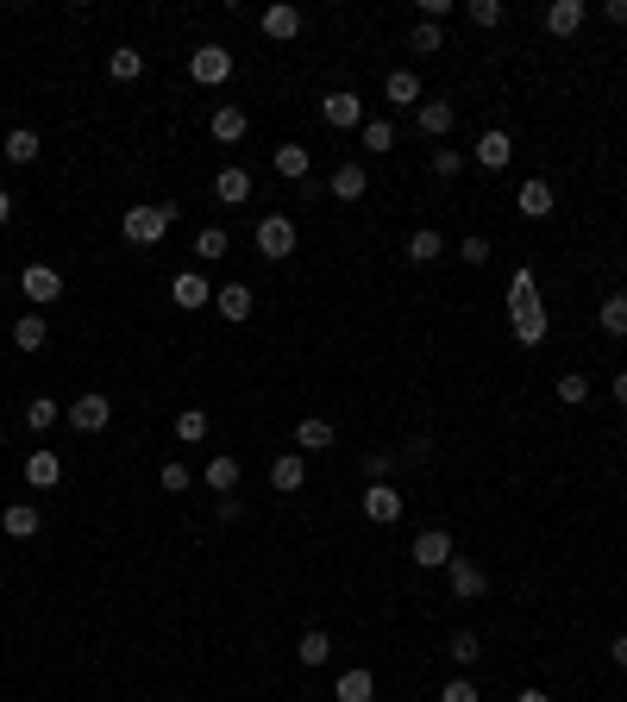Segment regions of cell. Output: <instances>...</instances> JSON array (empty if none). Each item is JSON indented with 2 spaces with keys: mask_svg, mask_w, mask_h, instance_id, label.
Here are the masks:
<instances>
[{
  "mask_svg": "<svg viewBox=\"0 0 627 702\" xmlns=\"http://www.w3.org/2000/svg\"><path fill=\"white\" fill-rule=\"evenodd\" d=\"M508 326H515V339H521V345H540V339H546L540 283H533V270H527V264L508 276Z\"/></svg>",
  "mask_w": 627,
  "mask_h": 702,
  "instance_id": "6da1fadb",
  "label": "cell"
},
{
  "mask_svg": "<svg viewBox=\"0 0 627 702\" xmlns=\"http://www.w3.org/2000/svg\"><path fill=\"white\" fill-rule=\"evenodd\" d=\"M170 226H176V201H138V207H126V220H120L126 245H164Z\"/></svg>",
  "mask_w": 627,
  "mask_h": 702,
  "instance_id": "7a4b0ae2",
  "label": "cell"
},
{
  "mask_svg": "<svg viewBox=\"0 0 627 702\" xmlns=\"http://www.w3.org/2000/svg\"><path fill=\"white\" fill-rule=\"evenodd\" d=\"M452 558H458V546H452V533H446V527L414 533V565H421V571H446Z\"/></svg>",
  "mask_w": 627,
  "mask_h": 702,
  "instance_id": "3957f363",
  "label": "cell"
},
{
  "mask_svg": "<svg viewBox=\"0 0 627 702\" xmlns=\"http://www.w3.org/2000/svg\"><path fill=\"white\" fill-rule=\"evenodd\" d=\"M258 251L270 257V264H283V257L295 251V220L289 214H264L258 220Z\"/></svg>",
  "mask_w": 627,
  "mask_h": 702,
  "instance_id": "277c9868",
  "label": "cell"
},
{
  "mask_svg": "<svg viewBox=\"0 0 627 702\" xmlns=\"http://www.w3.org/2000/svg\"><path fill=\"white\" fill-rule=\"evenodd\" d=\"M189 76H195L201 88H220V82L232 76V51H226V44H201V51L189 57Z\"/></svg>",
  "mask_w": 627,
  "mask_h": 702,
  "instance_id": "5b68a950",
  "label": "cell"
},
{
  "mask_svg": "<svg viewBox=\"0 0 627 702\" xmlns=\"http://www.w3.org/2000/svg\"><path fill=\"white\" fill-rule=\"evenodd\" d=\"M107 420H113V402H107L101 389H88V395H76V402H69V427H76V433H101Z\"/></svg>",
  "mask_w": 627,
  "mask_h": 702,
  "instance_id": "8992f818",
  "label": "cell"
},
{
  "mask_svg": "<svg viewBox=\"0 0 627 702\" xmlns=\"http://www.w3.org/2000/svg\"><path fill=\"white\" fill-rule=\"evenodd\" d=\"M320 120L339 126V132H352V126H364V101L352 95V88H333V95L320 101Z\"/></svg>",
  "mask_w": 627,
  "mask_h": 702,
  "instance_id": "52a82bcc",
  "label": "cell"
},
{
  "mask_svg": "<svg viewBox=\"0 0 627 702\" xmlns=\"http://www.w3.org/2000/svg\"><path fill=\"white\" fill-rule=\"evenodd\" d=\"M19 295H26V301H57V295H63V270L26 264V270H19Z\"/></svg>",
  "mask_w": 627,
  "mask_h": 702,
  "instance_id": "ba28073f",
  "label": "cell"
},
{
  "mask_svg": "<svg viewBox=\"0 0 627 702\" xmlns=\"http://www.w3.org/2000/svg\"><path fill=\"white\" fill-rule=\"evenodd\" d=\"M170 301H176L182 314H195V308H207V301H214V283H207L201 270H182L176 283H170Z\"/></svg>",
  "mask_w": 627,
  "mask_h": 702,
  "instance_id": "9c48e42d",
  "label": "cell"
},
{
  "mask_svg": "<svg viewBox=\"0 0 627 702\" xmlns=\"http://www.w3.org/2000/svg\"><path fill=\"white\" fill-rule=\"evenodd\" d=\"M364 521H377V527L402 521V496L389 483H364Z\"/></svg>",
  "mask_w": 627,
  "mask_h": 702,
  "instance_id": "30bf717a",
  "label": "cell"
},
{
  "mask_svg": "<svg viewBox=\"0 0 627 702\" xmlns=\"http://www.w3.org/2000/svg\"><path fill=\"white\" fill-rule=\"evenodd\" d=\"M383 101L414 113V107L427 101V95H421V76H414V69H389V76H383Z\"/></svg>",
  "mask_w": 627,
  "mask_h": 702,
  "instance_id": "8fae6325",
  "label": "cell"
},
{
  "mask_svg": "<svg viewBox=\"0 0 627 702\" xmlns=\"http://www.w3.org/2000/svg\"><path fill=\"white\" fill-rule=\"evenodd\" d=\"M38 527H44L38 502H7V508H0V533H7V540H32Z\"/></svg>",
  "mask_w": 627,
  "mask_h": 702,
  "instance_id": "7c38bea8",
  "label": "cell"
},
{
  "mask_svg": "<svg viewBox=\"0 0 627 702\" xmlns=\"http://www.w3.org/2000/svg\"><path fill=\"white\" fill-rule=\"evenodd\" d=\"M239 477H245V464L232 458V452H214V458H207V471H201V483L214 489V496H232V489H239Z\"/></svg>",
  "mask_w": 627,
  "mask_h": 702,
  "instance_id": "4fadbf2b",
  "label": "cell"
},
{
  "mask_svg": "<svg viewBox=\"0 0 627 702\" xmlns=\"http://www.w3.org/2000/svg\"><path fill=\"white\" fill-rule=\"evenodd\" d=\"M584 19H590L584 0H552V7H546V32H552V38H571Z\"/></svg>",
  "mask_w": 627,
  "mask_h": 702,
  "instance_id": "5bb4252c",
  "label": "cell"
},
{
  "mask_svg": "<svg viewBox=\"0 0 627 702\" xmlns=\"http://www.w3.org/2000/svg\"><path fill=\"white\" fill-rule=\"evenodd\" d=\"M508 157H515V138H508L502 126H490L477 138V163H483V170H508Z\"/></svg>",
  "mask_w": 627,
  "mask_h": 702,
  "instance_id": "9a60e30c",
  "label": "cell"
},
{
  "mask_svg": "<svg viewBox=\"0 0 627 702\" xmlns=\"http://www.w3.org/2000/svg\"><path fill=\"white\" fill-rule=\"evenodd\" d=\"M446 577H452V596H464V602H477L483 590H490V577H483V571L471 565V558H452V565H446Z\"/></svg>",
  "mask_w": 627,
  "mask_h": 702,
  "instance_id": "2e32d148",
  "label": "cell"
},
{
  "mask_svg": "<svg viewBox=\"0 0 627 702\" xmlns=\"http://www.w3.org/2000/svg\"><path fill=\"white\" fill-rule=\"evenodd\" d=\"M452 120H458V107H452V101H421V107H414V126H421L427 138H446V132H452Z\"/></svg>",
  "mask_w": 627,
  "mask_h": 702,
  "instance_id": "e0dca14e",
  "label": "cell"
},
{
  "mask_svg": "<svg viewBox=\"0 0 627 702\" xmlns=\"http://www.w3.org/2000/svg\"><path fill=\"white\" fill-rule=\"evenodd\" d=\"M295 32H301V7H289V0H276V7H264V38L289 44Z\"/></svg>",
  "mask_w": 627,
  "mask_h": 702,
  "instance_id": "ac0fdd59",
  "label": "cell"
},
{
  "mask_svg": "<svg viewBox=\"0 0 627 702\" xmlns=\"http://www.w3.org/2000/svg\"><path fill=\"white\" fill-rule=\"evenodd\" d=\"M214 201H226V207L251 201V170H239V163H226V170L214 176Z\"/></svg>",
  "mask_w": 627,
  "mask_h": 702,
  "instance_id": "d6986e66",
  "label": "cell"
},
{
  "mask_svg": "<svg viewBox=\"0 0 627 702\" xmlns=\"http://www.w3.org/2000/svg\"><path fill=\"white\" fill-rule=\"evenodd\" d=\"M214 308H220V320H251L258 295H251L245 283H226V289H214Z\"/></svg>",
  "mask_w": 627,
  "mask_h": 702,
  "instance_id": "ffe728a7",
  "label": "cell"
},
{
  "mask_svg": "<svg viewBox=\"0 0 627 702\" xmlns=\"http://www.w3.org/2000/svg\"><path fill=\"white\" fill-rule=\"evenodd\" d=\"M333 201H364V189H370V176H364V163H339L333 170Z\"/></svg>",
  "mask_w": 627,
  "mask_h": 702,
  "instance_id": "44dd1931",
  "label": "cell"
},
{
  "mask_svg": "<svg viewBox=\"0 0 627 702\" xmlns=\"http://www.w3.org/2000/svg\"><path fill=\"white\" fill-rule=\"evenodd\" d=\"M270 483L283 489V496H295V489L308 483V458H301V452H283V458L270 464Z\"/></svg>",
  "mask_w": 627,
  "mask_h": 702,
  "instance_id": "7402d4cb",
  "label": "cell"
},
{
  "mask_svg": "<svg viewBox=\"0 0 627 702\" xmlns=\"http://www.w3.org/2000/svg\"><path fill=\"white\" fill-rule=\"evenodd\" d=\"M26 483H32V489H57V483H63V458H57V452H32V458H26Z\"/></svg>",
  "mask_w": 627,
  "mask_h": 702,
  "instance_id": "603a6c76",
  "label": "cell"
},
{
  "mask_svg": "<svg viewBox=\"0 0 627 702\" xmlns=\"http://www.w3.org/2000/svg\"><path fill=\"white\" fill-rule=\"evenodd\" d=\"M308 170H314V151H308V145H276V176L308 182Z\"/></svg>",
  "mask_w": 627,
  "mask_h": 702,
  "instance_id": "cb8c5ba5",
  "label": "cell"
},
{
  "mask_svg": "<svg viewBox=\"0 0 627 702\" xmlns=\"http://www.w3.org/2000/svg\"><path fill=\"white\" fill-rule=\"evenodd\" d=\"M515 207H521L527 220H546V214H552V182H540V176H533V182H521Z\"/></svg>",
  "mask_w": 627,
  "mask_h": 702,
  "instance_id": "d4e9b609",
  "label": "cell"
},
{
  "mask_svg": "<svg viewBox=\"0 0 627 702\" xmlns=\"http://www.w3.org/2000/svg\"><path fill=\"white\" fill-rule=\"evenodd\" d=\"M333 439H339V433H333V420H320V414H308V420L295 427V446H301V452H327Z\"/></svg>",
  "mask_w": 627,
  "mask_h": 702,
  "instance_id": "484cf974",
  "label": "cell"
},
{
  "mask_svg": "<svg viewBox=\"0 0 627 702\" xmlns=\"http://www.w3.org/2000/svg\"><path fill=\"white\" fill-rule=\"evenodd\" d=\"M245 126H251V120H245V107H232V101H226V107H214V145H239Z\"/></svg>",
  "mask_w": 627,
  "mask_h": 702,
  "instance_id": "4316f807",
  "label": "cell"
},
{
  "mask_svg": "<svg viewBox=\"0 0 627 702\" xmlns=\"http://www.w3.org/2000/svg\"><path fill=\"white\" fill-rule=\"evenodd\" d=\"M333 696L339 702H377V677H370V671H339Z\"/></svg>",
  "mask_w": 627,
  "mask_h": 702,
  "instance_id": "83f0119b",
  "label": "cell"
},
{
  "mask_svg": "<svg viewBox=\"0 0 627 702\" xmlns=\"http://www.w3.org/2000/svg\"><path fill=\"white\" fill-rule=\"evenodd\" d=\"M295 659H301V665H308V671H320V665H327V659H333V640H327V634H320V627H308V634H301V640H295Z\"/></svg>",
  "mask_w": 627,
  "mask_h": 702,
  "instance_id": "f1b7e54d",
  "label": "cell"
},
{
  "mask_svg": "<svg viewBox=\"0 0 627 702\" xmlns=\"http://www.w3.org/2000/svg\"><path fill=\"white\" fill-rule=\"evenodd\" d=\"M44 339H51L44 314H19V320H13V345H19V351H44Z\"/></svg>",
  "mask_w": 627,
  "mask_h": 702,
  "instance_id": "f546056e",
  "label": "cell"
},
{
  "mask_svg": "<svg viewBox=\"0 0 627 702\" xmlns=\"http://www.w3.org/2000/svg\"><path fill=\"white\" fill-rule=\"evenodd\" d=\"M596 326H602L609 339H627V295H621V289H615V295L596 308Z\"/></svg>",
  "mask_w": 627,
  "mask_h": 702,
  "instance_id": "4dcf8cb0",
  "label": "cell"
},
{
  "mask_svg": "<svg viewBox=\"0 0 627 702\" xmlns=\"http://www.w3.org/2000/svg\"><path fill=\"white\" fill-rule=\"evenodd\" d=\"M0 157H7V163H38V132H32V126L7 132V145H0Z\"/></svg>",
  "mask_w": 627,
  "mask_h": 702,
  "instance_id": "1f68e13d",
  "label": "cell"
},
{
  "mask_svg": "<svg viewBox=\"0 0 627 702\" xmlns=\"http://www.w3.org/2000/svg\"><path fill=\"white\" fill-rule=\"evenodd\" d=\"M408 51H414V57H439V51H446V32H439L433 19H421V26L408 32Z\"/></svg>",
  "mask_w": 627,
  "mask_h": 702,
  "instance_id": "d6a6232c",
  "label": "cell"
},
{
  "mask_svg": "<svg viewBox=\"0 0 627 702\" xmlns=\"http://www.w3.org/2000/svg\"><path fill=\"white\" fill-rule=\"evenodd\" d=\"M446 251V239H439L433 226H421V232H408V264H433V257Z\"/></svg>",
  "mask_w": 627,
  "mask_h": 702,
  "instance_id": "836d02e7",
  "label": "cell"
},
{
  "mask_svg": "<svg viewBox=\"0 0 627 702\" xmlns=\"http://www.w3.org/2000/svg\"><path fill=\"white\" fill-rule=\"evenodd\" d=\"M226 251H232V239H226L220 226H201V232H195V257H201V264H220Z\"/></svg>",
  "mask_w": 627,
  "mask_h": 702,
  "instance_id": "e575fe53",
  "label": "cell"
},
{
  "mask_svg": "<svg viewBox=\"0 0 627 702\" xmlns=\"http://www.w3.org/2000/svg\"><path fill=\"white\" fill-rule=\"evenodd\" d=\"M107 76H113V82H138V76H145V57H138V51H126V44H120V51L107 57Z\"/></svg>",
  "mask_w": 627,
  "mask_h": 702,
  "instance_id": "d590c367",
  "label": "cell"
},
{
  "mask_svg": "<svg viewBox=\"0 0 627 702\" xmlns=\"http://www.w3.org/2000/svg\"><path fill=\"white\" fill-rule=\"evenodd\" d=\"M559 402L565 408H584L590 402V377H584V370H565V377H559Z\"/></svg>",
  "mask_w": 627,
  "mask_h": 702,
  "instance_id": "8d00e7d4",
  "label": "cell"
},
{
  "mask_svg": "<svg viewBox=\"0 0 627 702\" xmlns=\"http://www.w3.org/2000/svg\"><path fill=\"white\" fill-rule=\"evenodd\" d=\"M176 439H182V446H201V439H207V414L201 408H182L176 414Z\"/></svg>",
  "mask_w": 627,
  "mask_h": 702,
  "instance_id": "74e56055",
  "label": "cell"
},
{
  "mask_svg": "<svg viewBox=\"0 0 627 702\" xmlns=\"http://www.w3.org/2000/svg\"><path fill=\"white\" fill-rule=\"evenodd\" d=\"M57 414H63V408L51 402V395H32V402H26V427L44 433V427H57Z\"/></svg>",
  "mask_w": 627,
  "mask_h": 702,
  "instance_id": "f35d334b",
  "label": "cell"
},
{
  "mask_svg": "<svg viewBox=\"0 0 627 702\" xmlns=\"http://www.w3.org/2000/svg\"><path fill=\"white\" fill-rule=\"evenodd\" d=\"M446 652H452V659H458L464 671H471V665L483 659V646H477V634H471V627H464V634H452V646H446Z\"/></svg>",
  "mask_w": 627,
  "mask_h": 702,
  "instance_id": "ab89813d",
  "label": "cell"
},
{
  "mask_svg": "<svg viewBox=\"0 0 627 702\" xmlns=\"http://www.w3.org/2000/svg\"><path fill=\"white\" fill-rule=\"evenodd\" d=\"M396 145V126L389 120H364V151H389Z\"/></svg>",
  "mask_w": 627,
  "mask_h": 702,
  "instance_id": "60d3db41",
  "label": "cell"
},
{
  "mask_svg": "<svg viewBox=\"0 0 627 702\" xmlns=\"http://www.w3.org/2000/svg\"><path fill=\"white\" fill-rule=\"evenodd\" d=\"M157 483H164L170 496H182V489H189V464H182V458H170L164 471H157Z\"/></svg>",
  "mask_w": 627,
  "mask_h": 702,
  "instance_id": "b9f144b4",
  "label": "cell"
},
{
  "mask_svg": "<svg viewBox=\"0 0 627 702\" xmlns=\"http://www.w3.org/2000/svg\"><path fill=\"white\" fill-rule=\"evenodd\" d=\"M471 26H502V0H471Z\"/></svg>",
  "mask_w": 627,
  "mask_h": 702,
  "instance_id": "7bdbcfd3",
  "label": "cell"
},
{
  "mask_svg": "<svg viewBox=\"0 0 627 702\" xmlns=\"http://www.w3.org/2000/svg\"><path fill=\"white\" fill-rule=\"evenodd\" d=\"M439 702H483V696H477V684H471V677H452V684L439 690Z\"/></svg>",
  "mask_w": 627,
  "mask_h": 702,
  "instance_id": "ee69618b",
  "label": "cell"
},
{
  "mask_svg": "<svg viewBox=\"0 0 627 702\" xmlns=\"http://www.w3.org/2000/svg\"><path fill=\"white\" fill-rule=\"evenodd\" d=\"M458 170H464V157H458V151H433V176H439V182H452Z\"/></svg>",
  "mask_w": 627,
  "mask_h": 702,
  "instance_id": "f6af8a7d",
  "label": "cell"
},
{
  "mask_svg": "<svg viewBox=\"0 0 627 702\" xmlns=\"http://www.w3.org/2000/svg\"><path fill=\"white\" fill-rule=\"evenodd\" d=\"M458 251H464V264H490V239H477V232H471Z\"/></svg>",
  "mask_w": 627,
  "mask_h": 702,
  "instance_id": "bcb514c9",
  "label": "cell"
},
{
  "mask_svg": "<svg viewBox=\"0 0 627 702\" xmlns=\"http://www.w3.org/2000/svg\"><path fill=\"white\" fill-rule=\"evenodd\" d=\"M364 477L383 483V477H389V452H370V458H364Z\"/></svg>",
  "mask_w": 627,
  "mask_h": 702,
  "instance_id": "7dc6e473",
  "label": "cell"
},
{
  "mask_svg": "<svg viewBox=\"0 0 627 702\" xmlns=\"http://www.w3.org/2000/svg\"><path fill=\"white\" fill-rule=\"evenodd\" d=\"M602 19H609V26H627V0H602Z\"/></svg>",
  "mask_w": 627,
  "mask_h": 702,
  "instance_id": "c3c4849f",
  "label": "cell"
},
{
  "mask_svg": "<svg viewBox=\"0 0 627 702\" xmlns=\"http://www.w3.org/2000/svg\"><path fill=\"white\" fill-rule=\"evenodd\" d=\"M609 659H615V665L627 671V634H615V646H609Z\"/></svg>",
  "mask_w": 627,
  "mask_h": 702,
  "instance_id": "681fc988",
  "label": "cell"
},
{
  "mask_svg": "<svg viewBox=\"0 0 627 702\" xmlns=\"http://www.w3.org/2000/svg\"><path fill=\"white\" fill-rule=\"evenodd\" d=\"M615 408H627V370L615 377Z\"/></svg>",
  "mask_w": 627,
  "mask_h": 702,
  "instance_id": "f907efd6",
  "label": "cell"
},
{
  "mask_svg": "<svg viewBox=\"0 0 627 702\" xmlns=\"http://www.w3.org/2000/svg\"><path fill=\"white\" fill-rule=\"evenodd\" d=\"M7 220H13V195H7V189H0V226H7Z\"/></svg>",
  "mask_w": 627,
  "mask_h": 702,
  "instance_id": "816d5d0a",
  "label": "cell"
},
{
  "mask_svg": "<svg viewBox=\"0 0 627 702\" xmlns=\"http://www.w3.org/2000/svg\"><path fill=\"white\" fill-rule=\"evenodd\" d=\"M515 702H552V696H546V690H521Z\"/></svg>",
  "mask_w": 627,
  "mask_h": 702,
  "instance_id": "f5cc1de1",
  "label": "cell"
}]
</instances>
